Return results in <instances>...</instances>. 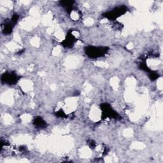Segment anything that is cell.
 <instances>
[{"mask_svg": "<svg viewBox=\"0 0 163 163\" xmlns=\"http://www.w3.org/2000/svg\"><path fill=\"white\" fill-rule=\"evenodd\" d=\"M33 124L37 128H45L47 124L41 117H35L33 120Z\"/></svg>", "mask_w": 163, "mask_h": 163, "instance_id": "cell-6", "label": "cell"}, {"mask_svg": "<svg viewBox=\"0 0 163 163\" xmlns=\"http://www.w3.org/2000/svg\"><path fill=\"white\" fill-rule=\"evenodd\" d=\"M89 145L91 148H95L96 147V143L95 142H94L93 140H90L89 142Z\"/></svg>", "mask_w": 163, "mask_h": 163, "instance_id": "cell-13", "label": "cell"}, {"mask_svg": "<svg viewBox=\"0 0 163 163\" xmlns=\"http://www.w3.org/2000/svg\"><path fill=\"white\" fill-rule=\"evenodd\" d=\"M14 24H13L11 21L10 22H7L5 23V24L4 26V28H3V33L5 34H10L12 32L13 28L14 27Z\"/></svg>", "mask_w": 163, "mask_h": 163, "instance_id": "cell-8", "label": "cell"}, {"mask_svg": "<svg viewBox=\"0 0 163 163\" xmlns=\"http://www.w3.org/2000/svg\"><path fill=\"white\" fill-rule=\"evenodd\" d=\"M108 49L109 48L106 46H89L85 49V52L89 57L96 59L105 55L108 52Z\"/></svg>", "mask_w": 163, "mask_h": 163, "instance_id": "cell-1", "label": "cell"}, {"mask_svg": "<svg viewBox=\"0 0 163 163\" xmlns=\"http://www.w3.org/2000/svg\"><path fill=\"white\" fill-rule=\"evenodd\" d=\"M55 115H57V117H61V118H66L67 117L66 114L62 110H60L58 112H57V113H55Z\"/></svg>", "mask_w": 163, "mask_h": 163, "instance_id": "cell-11", "label": "cell"}, {"mask_svg": "<svg viewBox=\"0 0 163 163\" xmlns=\"http://www.w3.org/2000/svg\"><path fill=\"white\" fill-rule=\"evenodd\" d=\"M19 16L17 14H15L13 15L12 17H11V22H12L14 25H15V24H17V22L18 20H19Z\"/></svg>", "mask_w": 163, "mask_h": 163, "instance_id": "cell-12", "label": "cell"}, {"mask_svg": "<svg viewBox=\"0 0 163 163\" xmlns=\"http://www.w3.org/2000/svg\"><path fill=\"white\" fill-rule=\"evenodd\" d=\"M77 42V39L73 36L72 32L69 31L68 33L67 36L65 38V40L61 43V44L63 45V46L66 48H72L75 45V43Z\"/></svg>", "mask_w": 163, "mask_h": 163, "instance_id": "cell-5", "label": "cell"}, {"mask_svg": "<svg viewBox=\"0 0 163 163\" xmlns=\"http://www.w3.org/2000/svg\"><path fill=\"white\" fill-rule=\"evenodd\" d=\"M127 11V8L126 7L121 6L119 7H116L113 10L108 11V12H105L103 14V16L110 20H113L118 18L119 17L121 16L122 15L126 14Z\"/></svg>", "mask_w": 163, "mask_h": 163, "instance_id": "cell-3", "label": "cell"}, {"mask_svg": "<svg viewBox=\"0 0 163 163\" xmlns=\"http://www.w3.org/2000/svg\"><path fill=\"white\" fill-rule=\"evenodd\" d=\"M139 68H140L142 70H143L144 72H148V73L151 72L150 69L147 66V65L145 63H142L140 64H139Z\"/></svg>", "mask_w": 163, "mask_h": 163, "instance_id": "cell-10", "label": "cell"}, {"mask_svg": "<svg viewBox=\"0 0 163 163\" xmlns=\"http://www.w3.org/2000/svg\"><path fill=\"white\" fill-rule=\"evenodd\" d=\"M149 75H148V77L149 78L152 80V81H154V80H157L159 77V75L156 72H153V71H151L149 73Z\"/></svg>", "mask_w": 163, "mask_h": 163, "instance_id": "cell-9", "label": "cell"}, {"mask_svg": "<svg viewBox=\"0 0 163 163\" xmlns=\"http://www.w3.org/2000/svg\"><path fill=\"white\" fill-rule=\"evenodd\" d=\"M101 111H102V115L101 118L103 119L110 118V119H119L121 118L120 115L116 112L108 103H103L100 105Z\"/></svg>", "mask_w": 163, "mask_h": 163, "instance_id": "cell-2", "label": "cell"}, {"mask_svg": "<svg viewBox=\"0 0 163 163\" xmlns=\"http://www.w3.org/2000/svg\"><path fill=\"white\" fill-rule=\"evenodd\" d=\"M20 77L17 75L15 73L11 72V73H5L2 76V81L5 84L8 85H14L16 84Z\"/></svg>", "mask_w": 163, "mask_h": 163, "instance_id": "cell-4", "label": "cell"}, {"mask_svg": "<svg viewBox=\"0 0 163 163\" xmlns=\"http://www.w3.org/2000/svg\"><path fill=\"white\" fill-rule=\"evenodd\" d=\"M75 2L73 1H61L60 2L61 5L65 8L66 11L68 14L72 13L73 7V3Z\"/></svg>", "mask_w": 163, "mask_h": 163, "instance_id": "cell-7", "label": "cell"}]
</instances>
